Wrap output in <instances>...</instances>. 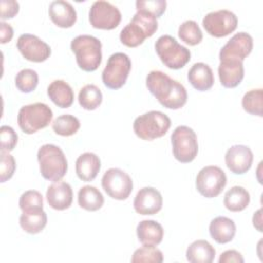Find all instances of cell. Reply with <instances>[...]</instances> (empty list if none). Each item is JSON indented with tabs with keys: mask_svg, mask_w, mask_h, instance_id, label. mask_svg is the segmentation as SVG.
Returning a JSON list of instances; mask_svg holds the SVG:
<instances>
[{
	"mask_svg": "<svg viewBox=\"0 0 263 263\" xmlns=\"http://www.w3.org/2000/svg\"><path fill=\"white\" fill-rule=\"evenodd\" d=\"M77 177L84 181H92L101 168V160L98 155L91 152H85L78 156L75 163Z\"/></svg>",
	"mask_w": 263,
	"mask_h": 263,
	"instance_id": "23",
	"label": "cell"
},
{
	"mask_svg": "<svg viewBox=\"0 0 263 263\" xmlns=\"http://www.w3.org/2000/svg\"><path fill=\"white\" fill-rule=\"evenodd\" d=\"M78 204L86 211L95 212L103 206L104 196L98 188L86 185L78 191Z\"/></svg>",
	"mask_w": 263,
	"mask_h": 263,
	"instance_id": "28",
	"label": "cell"
},
{
	"mask_svg": "<svg viewBox=\"0 0 263 263\" xmlns=\"http://www.w3.org/2000/svg\"><path fill=\"white\" fill-rule=\"evenodd\" d=\"M162 226L154 220H143L137 226V236L143 246L156 247L163 238Z\"/></svg>",
	"mask_w": 263,
	"mask_h": 263,
	"instance_id": "22",
	"label": "cell"
},
{
	"mask_svg": "<svg viewBox=\"0 0 263 263\" xmlns=\"http://www.w3.org/2000/svg\"><path fill=\"white\" fill-rule=\"evenodd\" d=\"M16 47L26 60L34 63L46 61L51 53L49 45L32 34H22L17 38Z\"/></svg>",
	"mask_w": 263,
	"mask_h": 263,
	"instance_id": "14",
	"label": "cell"
},
{
	"mask_svg": "<svg viewBox=\"0 0 263 263\" xmlns=\"http://www.w3.org/2000/svg\"><path fill=\"white\" fill-rule=\"evenodd\" d=\"M49 99L60 108H69L74 102L72 87L64 80H54L47 87Z\"/></svg>",
	"mask_w": 263,
	"mask_h": 263,
	"instance_id": "25",
	"label": "cell"
},
{
	"mask_svg": "<svg viewBox=\"0 0 263 263\" xmlns=\"http://www.w3.org/2000/svg\"><path fill=\"white\" fill-rule=\"evenodd\" d=\"M155 51L162 64L174 70L183 68L191 58L190 50L171 35H162L156 40Z\"/></svg>",
	"mask_w": 263,
	"mask_h": 263,
	"instance_id": "6",
	"label": "cell"
},
{
	"mask_svg": "<svg viewBox=\"0 0 263 263\" xmlns=\"http://www.w3.org/2000/svg\"><path fill=\"white\" fill-rule=\"evenodd\" d=\"M261 209H259L253 216V225L257 228L258 231H262V227H261Z\"/></svg>",
	"mask_w": 263,
	"mask_h": 263,
	"instance_id": "43",
	"label": "cell"
},
{
	"mask_svg": "<svg viewBox=\"0 0 263 263\" xmlns=\"http://www.w3.org/2000/svg\"><path fill=\"white\" fill-rule=\"evenodd\" d=\"M215 256L214 247L204 239L193 241L186 251V258L191 263H211L214 261Z\"/></svg>",
	"mask_w": 263,
	"mask_h": 263,
	"instance_id": "26",
	"label": "cell"
},
{
	"mask_svg": "<svg viewBox=\"0 0 263 263\" xmlns=\"http://www.w3.org/2000/svg\"><path fill=\"white\" fill-rule=\"evenodd\" d=\"M157 18L144 12H137L130 22L121 30L119 38L127 47H137L151 37L157 30Z\"/></svg>",
	"mask_w": 263,
	"mask_h": 263,
	"instance_id": "4",
	"label": "cell"
},
{
	"mask_svg": "<svg viewBox=\"0 0 263 263\" xmlns=\"http://www.w3.org/2000/svg\"><path fill=\"white\" fill-rule=\"evenodd\" d=\"M18 205L22 212L40 211L43 210V197L39 191L27 190L21 195Z\"/></svg>",
	"mask_w": 263,
	"mask_h": 263,
	"instance_id": "36",
	"label": "cell"
},
{
	"mask_svg": "<svg viewBox=\"0 0 263 263\" xmlns=\"http://www.w3.org/2000/svg\"><path fill=\"white\" fill-rule=\"evenodd\" d=\"M80 121L77 117L71 114H63L54 119L52 122V129L57 135L69 137L78 132Z\"/></svg>",
	"mask_w": 263,
	"mask_h": 263,
	"instance_id": "31",
	"label": "cell"
},
{
	"mask_svg": "<svg viewBox=\"0 0 263 263\" xmlns=\"http://www.w3.org/2000/svg\"><path fill=\"white\" fill-rule=\"evenodd\" d=\"M13 37V29L12 27L5 23L1 22L0 23V42L2 44L9 42Z\"/></svg>",
	"mask_w": 263,
	"mask_h": 263,
	"instance_id": "42",
	"label": "cell"
},
{
	"mask_svg": "<svg viewBox=\"0 0 263 263\" xmlns=\"http://www.w3.org/2000/svg\"><path fill=\"white\" fill-rule=\"evenodd\" d=\"M166 8L165 0H138L136 1L137 12H144L154 17H160Z\"/></svg>",
	"mask_w": 263,
	"mask_h": 263,
	"instance_id": "37",
	"label": "cell"
},
{
	"mask_svg": "<svg viewBox=\"0 0 263 263\" xmlns=\"http://www.w3.org/2000/svg\"><path fill=\"white\" fill-rule=\"evenodd\" d=\"M71 50L75 53L76 63L80 69L92 72L102 62V43L90 35H79L71 41Z\"/></svg>",
	"mask_w": 263,
	"mask_h": 263,
	"instance_id": "2",
	"label": "cell"
},
{
	"mask_svg": "<svg viewBox=\"0 0 263 263\" xmlns=\"http://www.w3.org/2000/svg\"><path fill=\"white\" fill-rule=\"evenodd\" d=\"M226 183L227 178L222 168L216 165H208L198 172L195 186L202 196L213 198L222 192Z\"/></svg>",
	"mask_w": 263,
	"mask_h": 263,
	"instance_id": "10",
	"label": "cell"
},
{
	"mask_svg": "<svg viewBox=\"0 0 263 263\" xmlns=\"http://www.w3.org/2000/svg\"><path fill=\"white\" fill-rule=\"evenodd\" d=\"M89 23L96 29L112 30L118 27L121 12L112 3L104 0L95 1L89 9Z\"/></svg>",
	"mask_w": 263,
	"mask_h": 263,
	"instance_id": "12",
	"label": "cell"
},
{
	"mask_svg": "<svg viewBox=\"0 0 263 263\" xmlns=\"http://www.w3.org/2000/svg\"><path fill=\"white\" fill-rule=\"evenodd\" d=\"M180 39L189 45H196L202 40V32L195 21L188 20L182 23L178 30Z\"/></svg>",
	"mask_w": 263,
	"mask_h": 263,
	"instance_id": "32",
	"label": "cell"
},
{
	"mask_svg": "<svg viewBox=\"0 0 263 263\" xmlns=\"http://www.w3.org/2000/svg\"><path fill=\"white\" fill-rule=\"evenodd\" d=\"M250 193L241 186L231 187L224 195L223 203L230 212H241L250 203Z\"/></svg>",
	"mask_w": 263,
	"mask_h": 263,
	"instance_id": "27",
	"label": "cell"
},
{
	"mask_svg": "<svg viewBox=\"0 0 263 263\" xmlns=\"http://www.w3.org/2000/svg\"><path fill=\"white\" fill-rule=\"evenodd\" d=\"M218 74L220 82L224 87H236L241 82L245 76L243 64L241 61L238 60H221L218 67Z\"/></svg>",
	"mask_w": 263,
	"mask_h": 263,
	"instance_id": "18",
	"label": "cell"
},
{
	"mask_svg": "<svg viewBox=\"0 0 263 263\" xmlns=\"http://www.w3.org/2000/svg\"><path fill=\"white\" fill-rule=\"evenodd\" d=\"M41 176L51 182L60 181L68 171V161L63 150L53 145L41 146L37 153Z\"/></svg>",
	"mask_w": 263,
	"mask_h": 263,
	"instance_id": "3",
	"label": "cell"
},
{
	"mask_svg": "<svg viewBox=\"0 0 263 263\" xmlns=\"http://www.w3.org/2000/svg\"><path fill=\"white\" fill-rule=\"evenodd\" d=\"M253 49V38L246 32H238L234 34L227 43L221 48L219 52V59L226 60H243L251 53Z\"/></svg>",
	"mask_w": 263,
	"mask_h": 263,
	"instance_id": "15",
	"label": "cell"
},
{
	"mask_svg": "<svg viewBox=\"0 0 263 263\" xmlns=\"http://www.w3.org/2000/svg\"><path fill=\"white\" fill-rule=\"evenodd\" d=\"M241 106L243 110L252 115L262 117L263 107V91L262 88L251 89L245 93L241 100Z\"/></svg>",
	"mask_w": 263,
	"mask_h": 263,
	"instance_id": "33",
	"label": "cell"
},
{
	"mask_svg": "<svg viewBox=\"0 0 263 263\" xmlns=\"http://www.w3.org/2000/svg\"><path fill=\"white\" fill-rule=\"evenodd\" d=\"M190 84L199 91L209 90L215 81L211 67L204 63H195L188 71Z\"/></svg>",
	"mask_w": 263,
	"mask_h": 263,
	"instance_id": "24",
	"label": "cell"
},
{
	"mask_svg": "<svg viewBox=\"0 0 263 263\" xmlns=\"http://www.w3.org/2000/svg\"><path fill=\"white\" fill-rule=\"evenodd\" d=\"M209 231L216 242L226 243L233 239L236 232V226L230 218L218 216L211 221Z\"/></svg>",
	"mask_w": 263,
	"mask_h": 263,
	"instance_id": "21",
	"label": "cell"
},
{
	"mask_svg": "<svg viewBox=\"0 0 263 263\" xmlns=\"http://www.w3.org/2000/svg\"><path fill=\"white\" fill-rule=\"evenodd\" d=\"M0 139H1V150L11 151L14 149L17 143V135L11 126L2 125L0 127Z\"/></svg>",
	"mask_w": 263,
	"mask_h": 263,
	"instance_id": "39",
	"label": "cell"
},
{
	"mask_svg": "<svg viewBox=\"0 0 263 263\" xmlns=\"http://www.w3.org/2000/svg\"><path fill=\"white\" fill-rule=\"evenodd\" d=\"M102 187L113 199L124 200L133 191V180L124 171L112 167L103 175Z\"/></svg>",
	"mask_w": 263,
	"mask_h": 263,
	"instance_id": "11",
	"label": "cell"
},
{
	"mask_svg": "<svg viewBox=\"0 0 263 263\" xmlns=\"http://www.w3.org/2000/svg\"><path fill=\"white\" fill-rule=\"evenodd\" d=\"M243 261L245 260L242 255L235 250L225 251L220 255V258H219V263H231V262L242 263Z\"/></svg>",
	"mask_w": 263,
	"mask_h": 263,
	"instance_id": "41",
	"label": "cell"
},
{
	"mask_svg": "<svg viewBox=\"0 0 263 263\" xmlns=\"http://www.w3.org/2000/svg\"><path fill=\"white\" fill-rule=\"evenodd\" d=\"M1 18L7 20L12 18L15 14H17L20 9V4L14 0H2L1 3Z\"/></svg>",
	"mask_w": 263,
	"mask_h": 263,
	"instance_id": "40",
	"label": "cell"
},
{
	"mask_svg": "<svg viewBox=\"0 0 263 263\" xmlns=\"http://www.w3.org/2000/svg\"><path fill=\"white\" fill-rule=\"evenodd\" d=\"M130 261L133 263H141V262L161 263L163 261V254L159 249L155 247L143 246L142 248H139L134 252Z\"/></svg>",
	"mask_w": 263,
	"mask_h": 263,
	"instance_id": "35",
	"label": "cell"
},
{
	"mask_svg": "<svg viewBox=\"0 0 263 263\" xmlns=\"http://www.w3.org/2000/svg\"><path fill=\"white\" fill-rule=\"evenodd\" d=\"M162 208V196L153 187L140 189L134 199V209L140 215H154Z\"/></svg>",
	"mask_w": 263,
	"mask_h": 263,
	"instance_id": "17",
	"label": "cell"
},
{
	"mask_svg": "<svg viewBox=\"0 0 263 263\" xmlns=\"http://www.w3.org/2000/svg\"><path fill=\"white\" fill-rule=\"evenodd\" d=\"M130 69L132 62L127 54L123 52L111 54L102 73L103 83L110 89H119L125 84Z\"/></svg>",
	"mask_w": 263,
	"mask_h": 263,
	"instance_id": "9",
	"label": "cell"
},
{
	"mask_svg": "<svg viewBox=\"0 0 263 263\" xmlns=\"http://www.w3.org/2000/svg\"><path fill=\"white\" fill-rule=\"evenodd\" d=\"M172 147L175 158L182 163H189L197 155L198 142L195 132L186 125L177 126L172 136Z\"/></svg>",
	"mask_w": 263,
	"mask_h": 263,
	"instance_id": "8",
	"label": "cell"
},
{
	"mask_svg": "<svg viewBox=\"0 0 263 263\" xmlns=\"http://www.w3.org/2000/svg\"><path fill=\"white\" fill-rule=\"evenodd\" d=\"M102 101V91L95 84H86L79 90L78 102L79 105L85 110H96L101 105Z\"/></svg>",
	"mask_w": 263,
	"mask_h": 263,
	"instance_id": "30",
	"label": "cell"
},
{
	"mask_svg": "<svg viewBox=\"0 0 263 263\" xmlns=\"http://www.w3.org/2000/svg\"><path fill=\"white\" fill-rule=\"evenodd\" d=\"M170 117L160 111H149L138 116L133 124L137 137L145 141H152L164 136L171 127Z\"/></svg>",
	"mask_w": 263,
	"mask_h": 263,
	"instance_id": "5",
	"label": "cell"
},
{
	"mask_svg": "<svg viewBox=\"0 0 263 263\" xmlns=\"http://www.w3.org/2000/svg\"><path fill=\"white\" fill-rule=\"evenodd\" d=\"M47 223V215L43 210L23 212L20 217V225L30 234L41 232Z\"/></svg>",
	"mask_w": 263,
	"mask_h": 263,
	"instance_id": "29",
	"label": "cell"
},
{
	"mask_svg": "<svg viewBox=\"0 0 263 263\" xmlns=\"http://www.w3.org/2000/svg\"><path fill=\"white\" fill-rule=\"evenodd\" d=\"M237 16L230 10L220 9L209 12L202 20L205 31L214 37H225L232 33L237 27Z\"/></svg>",
	"mask_w": 263,
	"mask_h": 263,
	"instance_id": "13",
	"label": "cell"
},
{
	"mask_svg": "<svg viewBox=\"0 0 263 263\" xmlns=\"http://www.w3.org/2000/svg\"><path fill=\"white\" fill-rule=\"evenodd\" d=\"M146 85L157 101L167 109H180L187 102L188 95L185 86L162 71H151L146 77Z\"/></svg>",
	"mask_w": 263,
	"mask_h": 263,
	"instance_id": "1",
	"label": "cell"
},
{
	"mask_svg": "<svg viewBox=\"0 0 263 263\" xmlns=\"http://www.w3.org/2000/svg\"><path fill=\"white\" fill-rule=\"evenodd\" d=\"M38 74L33 69H23L16 74L14 78L16 88L25 93H29L35 90L38 85Z\"/></svg>",
	"mask_w": 263,
	"mask_h": 263,
	"instance_id": "34",
	"label": "cell"
},
{
	"mask_svg": "<svg viewBox=\"0 0 263 263\" xmlns=\"http://www.w3.org/2000/svg\"><path fill=\"white\" fill-rule=\"evenodd\" d=\"M0 156H1L0 182L4 183L13 176L16 164H15L14 157L11 154H9L7 151H2L1 150Z\"/></svg>",
	"mask_w": 263,
	"mask_h": 263,
	"instance_id": "38",
	"label": "cell"
},
{
	"mask_svg": "<svg viewBox=\"0 0 263 263\" xmlns=\"http://www.w3.org/2000/svg\"><path fill=\"white\" fill-rule=\"evenodd\" d=\"M252 150L245 145L231 146L225 154V163L228 170L235 175L247 173L253 163Z\"/></svg>",
	"mask_w": 263,
	"mask_h": 263,
	"instance_id": "16",
	"label": "cell"
},
{
	"mask_svg": "<svg viewBox=\"0 0 263 263\" xmlns=\"http://www.w3.org/2000/svg\"><path fill=\"white\" fill-rule=\"evenodd\" d=\"M53 114L49 106L44 103H34L23 106L17 114L20 128L28 135L46 127L52 120Z\"/></svg>",
	"mask_w": 263,
	"mask_h": 263,
	"instance_id": "7",
	"label": "cell"
},
{
	"mask_svg": "<svg viewBox=\"0 0 263 263\" xmlns=\"http://www.w3.org/2000/svg\"><path fill=\"white\" fill-rule=\"evenodd\" d=\"M48 14L52 23L60 28H70L77 20L75 8L70 2L65 0L52 1L49 4Z\"/></svg>",
	"mask_w": 263,
	"mask_h": 263,
	"instance_id": "20",
	"label": "cell"
},
{
	"mask_svg": "<svg viewBox=\"0 0 263 263\" xmlns=\"http://www.w3.org/2000/svg\"><path fill=\"white\" fill-rule=\"evenodd\" d=\"M46 199L50 208L57 211H64L70 208L73 201V190L67 182L58 181L48 186Z\"/></svg>",
	"mask_w": 263,
	"mask_h": 263,
	"instance_id": "19",
	"label": "cell"
}]
</instances>
